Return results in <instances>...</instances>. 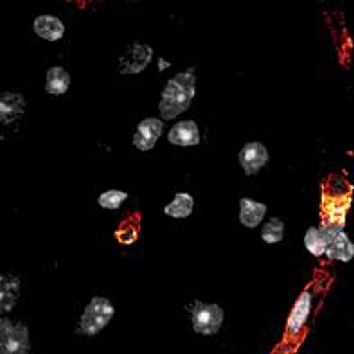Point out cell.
I'll use <instances>...</instances> for the list:
<instances>
[{
	"label": "cell",
	"instance_id": "cell-10",
	"mask_svg": "<svg viewBox=\"0 0 354 354\" xmlns=\"http://www.w3.org/2000/svg\"><path fill=\"white\" fill-rule=\"evenodd\" d=\"M35 32L47 41H58L65 35V26L58 17L53 15H40L35 18Z\"/></svg>",
	"mask_w": 354,
	"mask_h": 354
},
{
	"label": "cell",
	"instance_id": "cell-9",
	"mask_svg": "<svg viewBox=\"0 0 354 354\" xmlns=\"http://www.w3.org/2000/svg\"><path fill=\"white\" fill-rule=\"evenodd\" d=\"M311 313V293L302 292L301 297L297 299V302L293 304V310L290 313V319H288V337H297L299 333L304 328L306 320Z\"/></svg>",
	"mask_w": 354,
	"mask_h": 354
},
{
	"label": "cell",
	"instance_id": "cell-12",
	"mask_svg": "<svg viewBox=\"0 0 354 354\" xmlns=\"http://www.w3.org/2000/svg\"><path fill=\"white\" fill-rule=\"evenodd\" d=\"M268 207L265 203L250 200V198H241L239 200V221L247 229H256L261 221L265 220Z\"/></svg>",
	"mask_w": 354,
	"mask_h": 354
},
{
	"label": "cell",
	"instance_id": "cell-4",
	"mask_svg": "<svg viewBox=\"0 0 354 354\" xmlns=\"http://www.w3.org/2000/svg\"><path fill=\"white\" fill-rule=\"evenodd\" d=\"M29 329L24 324H13L9 319L0 320V353L2 354H31Z\"/></svg>",
	"mask_w": 354,
	"mask_h": 354
},
{
	"label": "cell",
	"instance_id": "cell-3",
	"mask_svg": "<svg viewBox=\"0 0 354 354\" xmlns=\"http://www.w3.org/2000/svg\"><path fill=\"white\" fill-rule=\"evenodd\" d=\"M113 304L104 297H94L85 308L80 319V333L86 337H94L106 328L113 319Z\"/></svg>",
	"mask_w": 354,
	"mask_h": 354
},
{
	"label": "cell",
	"instance_id": "cell-20",
	"mask_svg": "<svg viewBox=\"0 0 354 354\" xmlns=\"http://www.w3.org/2000/svg\"><path fill=\"white\" fill-rule=\"evenodd\" d=\"M128 194L124 191H115V189H110V191H104V193L99 194L97 203L103 209H108V211H117L122 203L126 202Z\"/></svg>",
	"mask_w": 354,
	"mask_h": 354
},
{
	"label": "cell",
	"instance_id": "cell-2",
	"mask_svg": "<svg viewBox=\"0 0 354 354\" xmlns=\"http://www.w3.org/2000/svg\"><path fill=\"white\" fill-rule=\"evenodd\" d=\"M337 184L328 182L322 187V203H320V212H322V225H331L344 230L346 227L347 211L351 207V187L347 185L344 191L337 187Z\"/></svg>",
	"mask_w": 354,
	"mask_h": 354
},
{
	"label": "cell",
	"instance_id": "cell-13",
	"mask_svg": "<svg viewBox=\"0 0 354 354\" xmlns=\"http://www.w3.org/2000/svg\"><path fill=\"white\" fill-rule=\"evenodd\" d=\"M26 110V99L20 94L13 92H4L0 95V119L4 124H11L22 115Z\"/></svg>",
	"mask_w": 354,
	"mask_h": 354
},
{
	"label": "cell",
	"instance_id": "cell-5",
	"mask_svg": "<svg viewBox=\"0 0 354 354\" xmlns=\"http://www.w3.org/2000/svg\"><path fill=\"white\" fill-rule=\"evenodd\" d=\"M223 310L218 304H205V302H194L191 310V324L194 333L211 337L221 329L223 324Z\"/></svg>",
	"mask_w": 354,
	"mask_h": 354
},
{
	"label": "cell",
	"instance_id": "cell-15",
	"mask_svg": "<svg viewBox=\"0 0 354 354\" xmlns=\"http://www.w3.org/2000/svg\"><path fill=\"white\" fill-rule=\"evenodd\" d=\"M20 295V279L17 275H2L0 279V308L4 313L13 310Z\"/></svg>",
	"mask_w": 354,
	"mask_h": 354
},
{
	"label": "cell",
	"instance_id": "cell-6",
	"mask_svg": "<svg viewBox=\"0 0 354 354\" xmlns=\"http://www.w3.org/2000/svg\"><path fill=\"white\" fill-rule=\"evenodd\" d=\"M153 58V49L146 44H133L126 47L119 58L121 74H139L148 67Z\"/></svg>",
	"mask_w": 354,
	"mask_h": 354
},
{
	"label": "cell",
	"instance_id": "cell-19",
	"mask_svg": "<svg viewBox=\"0 0 354 354\" xmlns=\"http://www.w3.org/2000/svg\"><path fill=\"white\" fill-rule=\"evenodd\" d=\"M261 238H263V241L265 243H268V245H274V243L283 241L284 221L279 220V218H270V220L265 223V227H263Z\"/></svg>",
	"mask_w": 354,
	"mask_h": 354
},
{
	"label": "cell",
	"instance_id": "cell-14",
	"mask_svg": "<svg viewBox=\"0 0 354 354\" xmlns=\"http://www.w3.org/2000/svg\"><path fill=\"white\" fill-rule=\"evenodd\" d=\"M326 256L329 259H337L342 263H349L354 257V245L351 241V238L347 236L344 230L340 234H337L331 241L328 243V250H326Z\"/></svg>",
	"mask_w": 354,
	"mask_h": 354
},
{
	"label": "cell",
	"instance_id": "cell-1",
	"mask_svg": "<svg viewBox=\"0 0 354 354\" xmlns=\"http://www.w3.org/2000/svg\"><path fill=\"white\" fill-rule=\"evenodd\" d=\"M194 95H196V77L193 72H180L175 77H171L164 86L160 103H158L162 119L171 121L189 110Z\"/></svg>",
	"mask_w": 354,
	"mask_h": 354
},
{
	"label": "cell",
	"instance_id": "cell-7",
	"mask_svg": "<svg viewBox=\"0 0 354 354\" xmlns=\"http://www.w3.org/2000/svg\"><path fill=\"white\" fill-rule=\"evenodd\" d=\"M162 131H164V122L157 117H148L139 122L137 130L133 135V146L139 151H149L155 148V144L160 139Z\"/></svg>",
	"mask_w": 354,
	"mask_h": 354
},
{
	"label": "cell",
	"instance_id": "cell-11",
	"mask_svg": "<svg viewBox=\"0 0 354 354\" xmlns=\"http://www.w3.org/2000/svg\"><path fill=\"white\" fill-rule=\"evenodd\" d=\"M167 140L175 146H196V144H200V130H198L196 122H176L167 133Z\"/></svg>",
	"mask_w": 354,
	"mask_h": 354
},
{
	"label": "cell",
	"instance_id": "cell-16",
	"mask_svg": "<svg viewBox=\"0 0 354 354\" xmlns=\"http://www.w3.org/2000/svg\"><path fill=\"white\" fill-rule=\"evenodd\" d=\"M68 86H71V76L63 67H53L47 71L45 77V90L50 95H63L67 94Z\"/></svg>",
	"mask_w": 354,
	"mask_h": 354
},
{
	"label": "cell",
	"instance_id": "cell-18",
	"mask_svg": "<svg viewBox=\"0 0 354 354\" xmlns=\"http://www.w3.org/2000/svg\"><path fill=\"white\" fill-rule=\"evenodd\" d=\"M304 247L308 248V252L315 257H320L326 254V250H328V241L324 238L320 227H311V229L306 230Z\"/></svg>",
	"mask_w": 354,
	"mask_h": 354
},
{
	"label": "cell",
	"instance_id": "cell-17",
	"mask_svg": "<svg viewBox=\"0 0 354 354\" xmlns=\"http://www.w3.org/2000/svg\"><path fill=\"white\" fill-rule=\"evenodd\" d=\"M193 209H194V198L191 196V194L176 193L175 200L164 207V212H166L167 216H171V218H178V220H182V218L191 216Z\"/></svg>",
	"mask_w": 354,
	"mask_h": 354
},
{
	"label": "cell",
	"instance_id": "cell-8",
	"mask_svg": "<svg viewBox=\"0 0 354 354\" xmlns=\"http://www.w3.org/2000/svg\"><path fill=\"white\" fill-rule=\"evenodd\" d=\"M238 160L245 175H257L268 164V149L261 142H248L239 151Z\"/></svg>",
	"mask_w": 354,
	"mask_h": 354
}]
</instances>
